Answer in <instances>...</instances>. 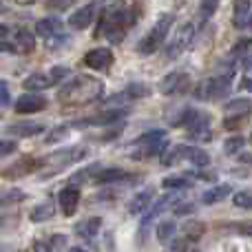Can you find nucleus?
Listing matches in <instances>:
<instances>
[{"label": "nucleus", "mask_w": 252, "mask_h": 252, "mask_svg": "<svg viewBox=\"0 0 252 252\" xmlns=\"http://www.w3.org/2000/svg\"><path fill=\"white\" fill-rule=\"evenodd\" d=\"M104 93V84L93 75H75V78L66 80L64 87L58 91V100L69 102V104H87V102H95Z\"/></svg>", "instance_id": "obj_1"}, {"label": "nucleus", "mask_w": 252, "mask_h": 252, "mask_svg": "<svg viewBox=\"0 0 252 252\" xmlns=\"http://www.w3.org/2000/svg\"><path fill=\"white\" fill-rule=\"evenodd\" d=\"M133 22H135V13L130 11V9H126L122 2H115V4H111V7H106L104 13H102L97 35H104L109 42L118 44L124 40L126 29H128Z\"/></svg>", "instance_id": "obj_2"}, {"label": "nucleus", "mask_w": 252, "mask_h": 252, "mask_svg": "<svg viewBox=\"0 0 252 252\" xmlns=\"http://www.w3.org/2000/svg\"><path fill=\"white\" fill-rule=\"evenodd\" d=\"M173 25H175V16H173V13H164V16H159V18H157V22L153 25V29L148 31L142 40H139L137 51L142 53V56H153V53H155L157 49L164 44L166 35H168V31H170V27H173Z\"/></svg>", "instance_id": "obj_3"}, {"label": "nucleus", "mask_w": 252, "mask_h": 252, "mask_svg": "<svg viewBox=\"0 0 252 252\" xmlns=\"http://www.w3.org/2000/svg\"><path fill=\"white\" fill-rule=\"evenodd\" d=\"M84 155H87V148H84V146L62 148V151H58V153H53V155H49L47 159H42V161H40V166L47 170V175H56V173H60V170H64L66 166H71V164H75V161H80Z\"/></svg>", "instance_id": "obj_4"}, {"label": "nucleus", "mask_w": 252, "mask_h": 252, "mask_svg": "<svg viewBox=\"0 0 252 252\" xmlns=\"http://www.w3.org/2000/svg\"><path fill=\"white\" fill-rule=\"evenodd\" d=\"M230 80H232V66L228 71H223V73L204 80L201 87L197 89V95H199L201 100H219V97H226L228 91H230Z\"/></svg>", "instance_id": "obj_5"}, {"label": "nucleus", "mask_w": 252, "mask_h": 252, "mask_svg": "<svg viewBox=\"0 0 252 252\" xmlns=\"http://www.w3.org/2000/svg\"><path fill=\"white\" fill-rule=\"evenodd\" d=\"M195 22H184L182 27H179L177 31H175V38L168 42V47H166V58H179L184 51H186L188 47L192 44V40H195Z\"/></svg>", "instance_id": "obj_6"}, {"label": "nucleus", "mask_w": 252, "mask_h": 252, "mask_svg": "<svg viewBox=\"0 0 252 252\" xmlns=\"http://www.w3.org/2000/svg\"><path fill=\"white\" fill-rule=\"evenodd\" d=\"M188 87H190L188 73L173 71V73L164 75V80L159 82V93H164V95H179V93H184Z\"/></svg>", "instance_id": "obj_7"}, {"label": "nucleus", "mask_w": 252, "mask_h": 252, "mask_svg": "<svg viewBox=\"0 0 252 252\" xmlns=\"http://www.w3.org/2000/svg\"><path fill=\"white\" fill-rule=\"evenodd\" d=\"M175 201H177V197H175V195H164V197H159L155 204H151V208H148L146 213L142 215V239L146 237V232H148V228H151V223L155 221V219L159 217V215L164 213V210L168 208L170 204H175Z\"/></svg>", "instance_id": "obj_8"}, {"label": "nucleus", "mask_w": 252, "mask_h": 252, "mask_svg": "<svg viewBox=\"0 0 252 252\" xmlns=\"http://www.w3.org/2000/svg\"><path fill=\"white\" fill-rule=\"evenodd\" d=\"M13 109L20 115H29V113H38V111L47 109V97L35 95V93H25V95L16 97L13 102Z\"/></svg>", "instance_id": "obj_9"}, {"label": "nucleus", "mask_w": 252, "mask_h": 252, "mask_svg": "<svg viewBox=\"0 0 252 252\" xmlns=\"http://www.w3.org/2000/svg\"><path fill=\"white\" fill-rule=\"evenodd\" d=\"M82 62L93 71H106L113 64V53H111L109 47H97V49H91V51L84 56Z\"/></svg>", "instance_id": "obj_10"}, {"label": "nucleus", "mask_w": 252, "mask_h": 252, "mask_svg": "<svg viewBox=\"0 0 252 252\" xmlns=\"http://www.w3.org/2000/svg\"><path fill=\"white\" fill-rule=\"evenodd\" d=\"M4 42H9V40H4ZM11 47L16 49V53H22V56H29V53H33L35 51V35H33V31L18 29L16 33H13Z\"/></svg>", "instance_id": "obj_11"}, {"label": "nucleus", "mask_w": 252, "mask_h": 252, "mask_svg": "<svg viewBox=\"0 0 252 252\" xmlns=\"http://www.w3.org/2000/svg\"><path fill=\"white\" fill-rule=\"evenodd\" d=\"M58 204H60V210L66 215V217L75 215L78 204H80V190L75 186H64L60 190V195H58Z\"/></svg>", "instance_id": "obj_12"}, {"label": "nucleus", "mask_w": 252, "mask_h": 252, "mask_svg": "<svg viewBox=\"0 0 252 252\" xmlns=\"http://www.w3.org/2000/svg\"><path fill=\"white\" fill-rule=\"evenodd\" d=\"M188 135L197 142H210L213 139V128H210V118L206 113H199L197 120L188 126Z\"/></svg>", "instance_id": "obj_13"}, {"label": "nucleus", "mask_w": 252, "mask_h": 252, "mask_svg": "<svg viewBox=\"0 0 252 252\" xmlns=\"http://www.w3.org/2000/svg\"><path fill=\"white\" fill-rule=\"evenodd\" d=\"M93 16H95V2L87 4V7L78 9V11H73L69 16V27L71 29H87L89 25L93 22Z\"/></svg>", "instance_id": "obj_14"}, {"label": "nucleus", "mask_w": 252, "mask_h": 252, "mask_svg": "<svg viewBox=\"0 0 252 252\" xmlns=\"http://www.w3.org/2000/svg\"><path fill=\"white\" fill-rule=\"evenodd\" d=\"M250 18H252L250 0H235V4H232V25H235L237 29H244L250 22Z\"/></svg>", "instance_id": "obj_15"}, {"label": "nucleus", "mask_w": 252, "mask_h": 252, "mask_svg": "<svg viewBox=\"0 0 252 252\" xmlns=\"http://www.w3.org/2000/svg\"><path fill=\"white\" fill-rule=\"evenodd\" d=\"M124 115H126L124 109H115V111H106V113H102V115H95V118H87V120H82V122H78L75 126H106V124L120 122Z\"/></svg>", "instance_id": "obj_16"}, {"label": "nucleus", "mask_w": 252, "mask_h": 252, "mask_svg": "<svg viewBox=\"0 0 252 252\" xmlns=\"http://www.w3.org/2000/svg\"><path fill=\"white\" fill-rule=\"evenodd\" d=\"M44 126L35 122H16L4 126V135H18V137H33V135L42 133Z\"/></svg>", "instance_id": "obj_17"}, {"label": "nucleus", "mask_w": 252, "mask_h": 252, "mask_svg": "<svg viewBox=\"0 0 252 252\" xmlns=\"http://www.w3.org/2000/svg\"><path fill=\"white\" fill-rule=\"evenodd\" d=\"M62 31V22L58 20V18H42V20L35 22V33L42 35V38H53V35H58Z\"/></svg>", "instance_id": "obj_18"}, {"label": "nucleus", "mask_w": 252, "mask_h": 252, "mask_svg": "<svg viewBox=\"0 0 252 252\" xmlns=\"http://www.w3.org/2000/svg\"><path fill=\"white\" fill-rule=\"evenodd\" d=\"M40 168V161L31 159V157H25V159H20L18 164L9 166L7 170H4V177H22V175H29L31 170Z\"/></svg>", "instance_id": "obj_19"}, {"label": "nucleus", "mask_w": 252, "mask_h": 252, "mask_svg": "<svg viewBox=\"0 0 252 252\" xmlns=\"http://www.w3.org/2000/svg\"><path fill=\"white\" fill-rule=\"evenodd\" d=\"M102 228V219L100 217H91V219H84V221H80L78 226H75V232H78L82 239H95V235L100 232Z\"/></svg>", "instance_id": "obj_20"}, {"label": "nucleus", "mask_w": 252, "mask_h": 252, "mask_svg": "<svg viewBox=\"0 0 252 252\" xmlns=\"http://www.w3.org/2000/svg\"><path fill=\"white\" fill-rule=\"evenodd\" d=\"M153 199V190L148 188V190H142L137 192V195L133 197V199L128 201V213L130 215H144L148 210V204H151Z\"/></svg>", "instance_id": "obj_21"}, {"label": "nucleus", "mask_w": 252, "mask_h": 252, "mask_svg": "<svg viewBox=\"0 0 252 252\" xmlns=\"http://www.w3.org/2000/svg\"><path fill=\"white\" fill-rule=\"evenodd\" d=\"M184 159H188L197 168H204V166L210 164V155L204 148H197V146H184Z\"/></svg>", "instance_id": "obj_22"}, {"label": "nucleus", "mask_w": 252, "mask_h": 252, "mask_svg": "<svg viewBox=\"0 0 252 252\" xmlns=\"http://www.w3.org/2000/svg\"><path fill=\"white\" fill-rule=\"evenodd\" d=\"M230 192H232V188L228 186V184H219V186L206 190L204 195H201V201H204V204H208V206H213V204H219V201H223L228 195H230Z\"/></svg>", "instance_id": "obj_23"}, {"label": "nucleus", "mask_w": 252, "mask_h": 252, "mask_svg": "<svg viewBox=\"0 0 252 252\" xmlns=\"http://www.w3.org/2000/svg\"><path fill=\"white\" fill-rule=\"evenodd\" d=\"M22 84H25L27 91L35 93V91H44V89H49V87L53 84V80H51V75H44V73H31L29 78H27Z\"/></svg>", "instance_id": "obj_24"}, {"label": "nucleus", "mask_w": 252, "mask_h": 252, "mask_svg": "<svg viewBox=\"0 0 252 252\" xmlns=\"http://www.w3.org/2000/svg\"><path fill=\"white\" fill-rule=\"evenodd\" d=\"M175 230H177V223H175L173 219H164V221H159L157 223V230H155L157 241H159V244H168V241L175 237Z\"/></svg>", "instance_id": "obj_25"}, {"label": "nucleus", "mask_w": 252, "mask_h": 252, "mask_svg": "<svg viewBox=\"0 0 252 252\" xmlns=\"http://www.w3.org/2000/svg\"><path fill=\"white\" fill-rule=\"evenodd\" d=\"M122 179H126V170L122 168H104V170H97L95 175L97 184H115V182H122Z\"/></svg>", "instance_id": "obj_26"}, {"label": "nucleus", "mask_w": 252, "mask_h": 252, "mask_svg": "<svg viewBox=\"0 0 252 252\" xmlns=\"http://www.w3.org/2000/svg\"><path fill=\"white\" fill-rule=\"evenodd\" d=\"M51 217H53V204H51V201L38 204L33 210H31V215H29V219L33 223H42V221H47V219H51Z\"/></svg>", "instance_id": "obj_27"}, {"label": "nucleus", "mask_w": 252, "mask_h": 252, "mask_svg": "<svg viewBox=\"0 0 252 252\" xmlns=\"http://www.w3.org/2000/svg\"><path fill=\"white\" fill-rule=\"evenodd\" d=\"M197 115H199V111H195V109H190V106H188V109L179 111V113L170 120V124H173V126H190L197 120Z\"/></svg>", "instance_id": "obj_28"}, {"label": "nucleus", "mask_w": 252, "mask_h": 252, "mask_svg": "<svg viewBox=\"0 0 252 252\" xmlns=\"http://www.w3.org/2000/svg\"><path fill=\"white\" fill-rule=\"evenodd\" d=\"M161 186L166 190H186V188H190V179L182 177V175H173V177H166L161 182Z\"/></svg>", "instance_id": "obj_29"}, {"label": "nucleus", "mask_w": 252, "mask_h": 252, "mask_svg": "<svg viewBox=\"0 0 252 252\" xmlns=\"http://www.w3.org/2000/svg\"><path fill=\"white\" fill-rule=\"evenodd\" d=\"M168 252H199V248H197V241L188 239V237H182V239L173 241V246L168 248Z\"/></svg>", "instance_id": "obj_30"}, {"label": "nucleus", "mask_w": 252, "mask_h": 252, "mask_svg": "<svg viewBox=\"0 0 252 252\" xmlns=\"http://www.w3.org/2000/svg\"><path fill=\"white\" fill-rule=\"evenodd\" d=\"M179 159H184V144L168 148V151L161 155V164H164V166H173L175 161H179Z\"/></svg>", "instance_id": "obj_31"}, {"label": "nucleus", "mask_w": 252, "mask_h": 252, "mask_svg": "<svg viewBox=\"0 0 252 252\" xmlns=\"http://www.w3.org/2000/svg\"><path fill=\"white\" fill-rule=\"evenodd\" d=\"M124 95H126V97H130V100H139V97H146V95H151V89H148V87H144V84L133 82V84H128V87H126Z\"/></svg>", "instance_id": "obj_32"}, {"label": "nucleus", "mask_w": 252, "mask_h": 252, "mask_svg": "<svg viewBox=\"0 0 252 252\" xmlns=\"http://www.w3.org/2000/svg\"><path fill=\"white\" fill-rule=\"evenodd\" d=\"M244 146H246V137H241V135H235V137H228L226 139V144H223V151H226V155H237V153H239Z\"/></svg>", "instance_id": "obj_33"}, {"label": "nucleus", "mask_w": 252, "mask_h": 252, "mask_svg": "<svg viewBox=\"0 0 252 252\" xmlns=\"http://www.w3.org/2000/svg\"><path fill=\"white\" fill-rule=\"evenodd\" d=\"M232 204L237 208H246V210H252V192L250 190H241L232 197Z\"/></svg>", "instance_id": "obj_34"}, {"label": "nucleus", "mask_w": 252, "mask_h": 252, "mask_svg": "<svg viewBox=\"0 0 252 252\" xmlns=\"http://www.w3.org/2000/svg\"><path fill=\"white\" fill-rule=\"evenodd\" d=\"M250 102L248 100H232L228 104V113H237V115H246V111L250 109Z\"/></svg>", "instance_id": "obj_35"}, {"label": "nucleus", "mask_w": 252, "mask_h": 252, "mask_svg": "<svg viewBox=\"0 0 252 252\" xmlns=\"http://www.w3.org/2000/svg\"><path fill=\"white\" fill-rule=\"evenodd\" d=\"M97 168H100V166L93 164V166H89V168H84V170H80V173H75L73 177H71V186H73V184H78V182H87V179L91 177V175L95 173Z\"/></svg>", "instance_id": "obj_36"}, {"label": "nucleus", "mask_w": 252, "mask_h": 252, "mask_svg": "<svg viewBox=\"0 0 252 252\" xmlns=\"http://www.w3.org/2000/svg\"><path fill=\"white\" fill-rule=\"evenodd\" d=\"M73 4L75 0H47V9H51V11H66Z\"/></svg>", "instance_id": "obj_37"}, {"label": "nucleus", "mask_w": 252, "mask_h": 252, "mask_svg": "<svg viewBox=\"0 0 252 252\" xmlns=\"http://www.w3.org/2000/svg\"><path fill=\"white\" fill-rule=\"evenodd\" d=\"M217 7H219V0H201L199 11L204 18H210L215 11H217Z\"/></svg>", "instance_id": "obj_38"}, {"label": "nucleus", "mask_w": 252, "mask_h": 252, "mask_svg": "<svg viewBox=\"0 0 252 252\" xmlns=\"http://www.w3.org/2000/svg\"><path fill=\"white\" fill-rule=\"evenodd\" d=\"M250 44H252V38H244V40H239V42H237L235 47H232L230 56H244V53H248Z\"/></svg>", "instance_id": "obj_39"}, {"label": "nucleus", "mask_w": 252, "mask_h": 252, "mask_svg": "<svg viewBox=\"0 0 252 252\" xmlns=\"http://www.w3.org/2000/svg\"><path fill=\"white\" fill-rule=\"evenodd\" d=\"M184 232H186L188 239L197 241V237L204 232V226H201V223H197V221H195V223H186V230H184Z\"/></svg>", "instance_id": "obj_40"}, {"label": "nucleus", "mask_w": 252, "mask_h": 252, "mask_svg": "<svg viewBox=\"0 0 252 252\" xmlns=\"http://www.w3.org/2000/svg\"><path fill=\"white\" fill-rule=\"evenodd\" d=\"M64 133H69V126H58V128H53L51 133L47 135V139H44V142H47V144H53V142H58V139L64 137Z\"/></svg>", "instance_id": "obj_41"}, {"label": "nucleus", "mask_w": 252, "mask_h": 252, "mask_svg": "<svg viewBox=\"0 0 252 252\" xmlns=\"http://www.w3.org/2000/svg\"><path fill=\"white\" fill-rule=\"evenodd\" d=\"M16 151H18L16 142H11V139H2V144H0V155L7 157V155H11V153H16Z\"/></svg>", "instance_id": "obj_42"}, {"label": "nucleus", "mask_w": 252, "mask_h": 252, "mask_svg": "<svg viewBox=\"0 0 252 252\" xmlns=\"http://www.w3.org/2000/svg\"><path fill=\"white\" fill-rule=\"evenodd\" d=\"M9 102H11V95H9V84H7V80H2V82H0V104H2V109L4 106H9Z\"/></svg>", "instance_id": "obj_43"}, {"label": "nucleus", "mask_w": 252, "mask_h": 252, "mask_svg": "<svg viewBox=\"0 0 252 252\" xmlns=\"http://www.w3.org/2000/svg\"><path fill=\"white\" fill-rule=\"evenodd\" d=\"M244 120H246V115H232V118H226L223 126H226L228 130H235V128H239V126L244 124Z\"/></svg>", "instance_id": "obj_44"}, {"label": "nucleus", "mask_w": 252, "mask_h": 252, "mask_svg": "<svg viewBox=\"0 0 252 252\" xmlns=\"http://www.w3.org/2000/svg\"><path fill=\"white\" fill-rule=\"evenodd\" d=\"M20 199H25V192H20V190L4 192L2 195V206H9V201H20Z\"/></svg>", "instance_id": "obj_45"}, {"label": "nucleus", "mask_w": 252, "mask_h": 252, "mask_svg": "<svg viewBox=\"0 0 252 252\" xmlns=\"http://www.w3.org/2000/svg\"><path fill=\"white\" fill-rule=\"evenodd\" d=\"M69 75V69H64V66H56V69L51 71V80H53V84L56 82H60L62 78H66Z\"/></svg>", "instance_id": "obj_46"}, {"label": "nucleus", "mask_w": 252, "mask_h": 252, "mask_svg": "<svg viewBox=\"0 0 252 252\" xmlns=\"http://www.w3.org/2000/svg\"><path fill=\"white\" fill-rule=\"evenodd\" d=\"M33 252H53V248H51V244H44V241H35Z\"/></svg>", "instance_id": "obj_47"}, {"label": "nucleus", "mask_w": 252, "mask_h": 252, "mask_svg": "<svg viewBox=\"0 0 252 252\" xmlns=\"http://www.w3.org/2000/svg\"><path fill=\"white\" fill-rule=\"evenodd\" d=\"M237 232H241V235L250 237L252 239V223H246V226H237Z\"/></svg>", "instance_id": "obj_48"}, {"label": "nucleus", "mask_w": 252, "mask_h": 252, "mask_svg": "<svg viewBox=\"0 0 252 252\" xmlns=\"http://www.w3.org/2000/svg\"><path fill=\"white\" fill-rule=\"evenodd\" d=\"M239 89H244V91H250L252 93V78H244V80H241Z\"/></svg>", "instance_id": "obj_49"}, {"label": "nucleus", "mask_w": 252, "mask_h": 252, "mask_svg": "<svg viewBox=\"0 0 252 252\" xmlns=\"http://www.w3.org/2000/svg\"><path fill=\"white\" fill-rule=\"evenodd\" d=\"M190 210H192V204H182L177 210H175V213H177V215H184V213H190Z\"/></svg>", "instance_id": "obj_50"}, {"label": "nucleus", "mask_w": 252, "mask_h": 252, "mask_svg": "<svg viewBox=\"0 0 252 252\" xmlns=\"http://www.w3.org/2000/svg\"><path fill=\"white\" fill-rule=\"evenodd\" d=\"M246 66H252V58H250V60H248V64H246Z\"/></svg>", "instance_id": "obj_51"}, {"label": "nucleus", "mask_w": 252, "mask_h": 252, "mask_svg": "<svg viewBox=\"0 0 252 252\" xmlns=\"http://www.w3.org/2000/svg\"><path fill=\"white\" fill-rule=\"evenodd\" d=\"M248 27H252V18H250V22H248Z\"/></svg>", "instance_id": "obj_52"}, {"label": "nucleus", "mask_w": 252, "mask_h": 252, "mask_svg": "<svg viewBox=\"0 0 252 252\" xmlns=\"http://www.w3.org/2000/svg\"><path fill=\"white\" fill-rule=\"evenodd\" d=\"M250 142H252V133H250Z\"/></svg>", "instance_id": "obj_53"}, {"label": "nucleus", "mask_w": 252, "mask_h": 252, "mask_svg": "<svg viewBox=\"0 0 252 252\" xmlns=\"http://www.w3.org/2000/svg\"><path fill=\"white\" fill-rule=\"evenodd\" d=\"M20 252H27V250H20Z\"/></svg>", "instance_id": "obj_54"}]
</instances>
